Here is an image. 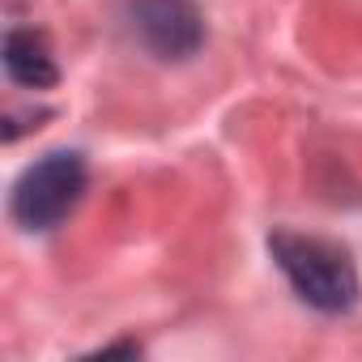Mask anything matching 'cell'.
Here are the masks:
<instances>
[{
    "instance_id": "cell-2",
    "label": "cell",
    "mask_w": 362,
    "mask_h": 362,
    "mask_svg": "<svg viewBox=\"0 0 362 362\" xmlns=\"http://www.w3.org/2000/svg\"><path fill=\"white\" fill-rule=\"evenodd\" d=\"M86 179H90V170H86L81 153H73V149L43 153L13 184V201H9L13 222L22 230H35V235L56 230L77 209V201L86 192Z\"/></svg>"
},
{
    "instance_id": "cell-4",
    "label": "cell",
    "mask_w": 362,
    "mask_h": 362,
    "mask_svg": "<svg viewBox=\"0 0 362 362\" xmlns=\"http://www.w3.org/2000/svg\"><path fill=\"white\" fill-rule=\"evenodd\" d=\"M5 73L22 90H52L60 81L56 56L39 30H9L5 35Z\"/></svg>"
},
{
    "instance_id": "cell-1",
    "label": "cell",
    "mask_w": 362,
    "mask_h": 362,
    "mask_svg": "<svg viewBox=\"0 0 362 362\" xmlns=\"http://www.w3.org/2000/svg\"><path fill=\"white\" fill-rule=\"evenodd\" d=\"M269 252H273L277 269L286 273L290 290L307 307H315L324 315H345L358 307L362 281H358V269L341 243L320 239V235H303V230H273Z\"/></svg>"
},
{
    "instance_id": "cell-3",
    "label": "cell",
    "mask_w": 362,
    "mask_h": 362,
    "mask_svg": "<svg viewBox=\"0 0 362 362\" xmlns=\"http://www.w3.org/2000/svg\"><path fill=\"white\" fill-rule=\"evenodd\" d=\"M128 35L162 64L192 60L205 43V18L197 0H124Z\"/></svg>"
}]
</instances>
